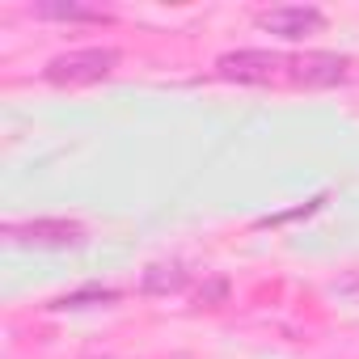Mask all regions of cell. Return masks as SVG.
<instances>
[{
  "label": "cell",
  "mask_w": 359,
  "mask_h": 359,
  "mask_svg": "<svg viewBox=\"0 0 359 359\" xmlns=\"http://www.w3.org/2000/svg\"><path fill=\"white\" fill-rule=\"evenodd\" d=\"M93 359H114V355H93Z\"/></svg>",
  "instance_id": "9"
},
{
  "label": "cell",
  "mask_w": 359,
  "mask_h": 359,
  "mask_svg": "<svg viewBox=\"0 0 359 359\" xmlns=\"http://www.w3.org/2000/svg\"><path fill=\"white\" fill-rule=\"evenodd\" d=\"M216 72L224 81H241V85H271L292 72V60L279 51H229L216 60Z\"/></svg>",
  "instance_id": "2"
},
{
  "label": "cell",
  "mask_w": 359,
  "mask_h": 359,
  "mask_svg": "<svg viewBox=\"0 0 359 359\" xmlns=\"http://www.w3.org/2000/svg\"><path fill=\"white\" fill-rule=\"evenodd\" d=\"M39 18L47 22H106L102 9H89V5H60V0H51V5H34Z\"/></svg>",
  "instance_id": "6"
},
{
  "label": "cell",
  "mask_w": 359,
  "mask_h": 359,
  "mask_svg": "<svg viewBox=\"0 0 359 359\" xmlns=\"http://www.w3.org/2000/svg\"><path fill=\"white\" fill-rule=\"evenodd\" d=\"M338 292H346V296H359V275H355V279H342V283H338Z\"/></svg>",
  "instance_id": "8"
},
{
  "label": "cell",
  "mask_w": 359,
  "mask_h": 359,
  "mask_svg": "<svg viewBox=\"0 0 359 359\" xmlns=\"http://www.w3.org/2000/svg\"><path fill=\"white\" fill-rule=\"evenodd\" d=\"M187 283V271L182 266H152L144 275V292H177Z\"/></svg>",
  "instance_id": "7"
},
{
  "label": "cell",
  "mask_w": 359,
  "mask_h": 359,
  "mask_svg": "<svg viewBox=\"0 0 359 359\" xmlns=\"http://www.w3.org/2000/svg\"><path fill=\"white\" fill-rule=\"evenodd\" d=\"M9 237L18 245H39V250H64V245H81L85 229L76 220H26V224H9Z\"/></svg>",
  "instance_id": "3"
},
{
  "label": "cell",
  "mask_w": 359,
  "mask_h": 359,
  "mask_svg": "<svg viewBox=\"0 0 359 359\" xmlns=\"http://www.w3.org/2000/svg\"><path fill=\"white\" fill-rule=\"evenodd\" d=\"M114 68H118V51H110V47H81V51L55 55V60L43 68V76H47L51 85L76 89V85H97V81H106Z\"/></svg>",
  "instance_id": "1"
},
{
  "label": "cell",
  "mask_w": 359,
  "mask_h": 359,
  "mask_svg": "<svg viewBox=\"0 0 359 359\" xmlns=\"http://www.w3.org/2000/svg\"><path fill=\"white\" fill-rule=\"evenodd\" d=\"M346 60L342 55H296L292 60V72H287V81H296V85H338V81H346Z\"/></svg>",
  "instance_id": "5"
},
{
  "label": "cell",
  "mask_w": 359,
  "mask_h": 359,
  "mask_svg": "<svg viewBox=\"0 0 359 359\" xmlns=\"http://www.w3.org/2000/svg\"><path fill=\"white\" fill-rule=\"evenodd\" d=\"M325 26V13L313 5H283V9H266L258 13V30L279 34V39H309Z\"/></svg>",
  "instance_id": "4"
}]
</instances>
